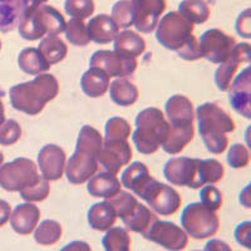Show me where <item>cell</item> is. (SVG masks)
I'll use <instances>...</instances> for the list:
<instances>
[{
	"label": "cell",
	"instance_id": "obj_8",
	"mask_svg": "<svg viewBox=\"0 0 251 251\" xmlns=\"http://www.w3.org/2000/svg\"><path fill=\"white\" fill-rule=\"evenodd\" d=\"M140 197L147 202L154 214L161 216H171L176 214L182 203V197L174 187L161 183L156 178L152 180Z\"/></svg>",
	"mask_w": 251,
	"mask_h": 251
},
{
	"label": "cell",
	"instance_id": "obj_51",
	"mask_svg": "<svg viewBox=\"0 0 251 251\" xmlns=\"http://www.w3.org/2000/svg\"><path fill=\"white\" fill-rule=\"evenodd\" d=\"M12 216V206L5 200H0V227H3Z\"/></svg>",
	"mask_w": 251,
	"mask_h": 251
},
{
	"label": "cell",
	"instance_id": "obj_21",
	"mask_svg": "<svg viewBox=\"0 0 251 251\" xmlns=\"http://www.w3.org/2000/svg\"><path fill=\"white\" fill-rule=\"evenodd\" d=\"M89 39L97 44H108L113 42L120 33V28L111 15L100 14L92 18L87 24Z\"/></svg>",
	"mask_w": 251,
	"mask_h": 251
},
{
	"label": "cell",
	"instance_id": "obj_16",
	"mask_svg": "<svg viewBox=\"0 0 251 251\" xmlns=\"http://www.w3.org/2000/svg\"><path fill=\"white\" fill-rule=\"evenodd\" d=\"M228 102L235 112L243 117L251 118V71L246 67L232 80L228 88Z\"/></svg>",
	"mask_w": 251,
	"mask_h": 251
},
{
	"label": "cell",
	"instance_id": "obj_37",
	"mask_svg": "<svg viewBox=\"0 0 251 251\" xmlns=\"http://www.w3.org/2000/svg\"><path fill=\"white\" fill-rule=\"evenodd\" d=\"M131 236L123 227H111L102 239L106 251H131Z\"/></svg>",
	"mask_w": 251,
	"mask_h": 251
},
{
	"label": "cell",
	"instance_id": "obj_13",
	"mask_svg": "<svg viewBox=\"0 0 251 251\" xmlns=\"http://www.w3.org/2000/svg\"><path fill=\"white\" fill-rule=\"evenodd\" d=\"M133 15V26L141 33L150 34L156 29L165 13L166 0H129Z\"/></svg>",
	"mask_w": 251,
	"mask_h": 251
},
{
	"label": "cell",
	"instance_id": "obj_26",
	"mask_svg": "<svg viewBox=\"0 0 251 251\" xmlns=\"http://www.w3.org/2000/svg\"><path fill=\"white\" fill-rule=\"evenodd\" d=\"M170 125V123H169ZM195 125L188 126H172L170 125L167 138L161 146L166 153L175 156L178 154L187 147V145L194 140Z\"/></svg>",
	"mask_w": 251,
	"mask_h": 251
},
{
	"label": "cell",
	"instance_id": "obj_5",
	"mask_svg": "<svg viewBox=\"0 0 251 251\" xmlns=\"http://www.w3.org/2000/svg\"><path fill=\"white\" fill-rule=\"evenodd\" d=\"M67 22L60 12L50 5L28 8L20 20L18 30L25 40H38L47 35H59L66 30Z\"/></svg>",
	"mask_w": 251,
	"mask_h": 251
},
{
	"label": "cell",
	"instance_id": "obj_12",
	"mask_svg": "<svg viewBox=\"0 0 251 251\" xmlns=\"http://www.w3.org/2000/svg\"><path fill=\"white\" fill-rule=\"evenodd\" d=\"M132 157L131 145L127 140H103V147L97 161L106 172L118 175L122 167L131 163Z\"/></svg>",
	"mask_w": 251,
	"mask_h": 251
},
{
	"label": "cell",
	"instance_id": "obj_9",
	"mask_svg": "<svg viewBox=\"0 0 251 251\" xmlns=\"http://www.w3.org/2000/svg\"><path fill=\"white\" fill-rule=\"evenodd\" d=\"M235 46L236 40L234 37L216 28L206 30L199 42L201 57L214 64L226 62L231 55Z\"/></svg>",
	"mask_w": 251,
	"mask_h": 251
},
{
	"label": "cell",
	"instance_id": "obj_38",
	"mask_svg": "<svg viewBox=\"0 0 251 251\" xmlns=\"http://www.w3.org/2000/svg\"><path fill=\"white\" fill-rule=\"evenodd\" d=\"M49 192H50L49 181L39 175V177H38L34 182L30 183L26 187H24L23 190H20L19 194L24 201L33 203L46 200L47 197L49 196Z\"/></svg>",
	"mask_w": 251,
	"mask_h": 251
},
{
	"label": "cell",
	"instance_id": "obj_41",
	"mask_svg": "<svg viewBox=\"0 0 251 251\" xmlns=\"http://www.w3.org/2000/svg\"><path fill=\"white\" fill-rule=\"evenodd\" d=\"M131 133V125L125 118L112 117L106 123V137H104V140H128Z\"/></svg>",
	"mask_w": 251,
	"mask_h": 251
},
{
	"label": "cell",
	"instance_id": "obj_1",
	"mask_svg": "<svg viewBox=\"0 0 251 251\" xmlns=\"http://www.w3.org/2000/svg\"><path fill=\"white\" fill-rule=\"evenodd\" d=\"M194 30V23L178 12H170L163 15L157 24L156 39L166 49L176 51L182 59L194 62L202 58Z\"/></svg>",
	"mask_w": 251,
	"mask_h": 251
},
{
	"label": "cell",
	"instance_id": "obj_55",
	"mask_svg": "<svg viewBox=\"0 0 251 251\" xmlns=\"http://www.w3.org/2000/svg\"><path fill=\"white\" fill-rule=\"evenodd\" d=\"M3 162H4V154L0 152V166L3 165Z\"/></svg>",
	"mask_w": 251,
	"mask_h": 251
},
{
	"label": "cell",
	"instance_id": "obj_27",
	"mask_svg": "<svg viewBox=\"0 0 251 251\" xmlns=\"http://www.w3.org/2000/svg\"><path fill=\"white\" fill-rule=\"evenodd\" d=\"M146 50V42L133 30H123L114 39V51L127 58H137Z\"/></svg>",
	"mask_w": 251,
	"mask_h": 251
},
{
	"label": "cell",
	"instance_id": "obj_48",
	"mask_svg": "<svg viewBox=\"0 0 251 251\" xmlns=\"http://www.w3.org/2000/svg\"><path fill=\"white\" fill-rule=\"evenodd\" d=\"M250 236H251V223L250 221H245L241 223L235 230V239H236L237 244L246 249H250Z\"/></svg>",
	"mask_w": 251,
	"mask_h": 251
},
{
	"label": "cell",
	"instance_id": "obj_29",
	"mask_svg": "<svg viewBox=\"0 0 251 251\" xmlns=\"http://www.w3.org/2000/svg\"><path fill=\"white\" fill-rule=\"evenodd\" d=\"M87 217L89 226L96 231H107L117 221V214L107 200L91 206Z\"/></svg>",
	"mask_w": 251,
	"mask_h": 251
},
{
	"label": "cell",
	"instance_id": "obj_23",
	"mask_svg": "<svg viewBox=\"0 0 251 251\" xmlns=\"http://www.w3.org/2000/svg\"><path fill=\"white\" fill-rule=\"evenodd\" d=\"M153 177L150 174L149 167L142 162H133L122 172L121 183L126 188H128L136 196H140Z\"/></svg>",
	"mask_w": 251,
	"mask_h": 251
},
{
	"label": "cell",
	"instance_id": "obj_47",
	"mask_svg": "<svg viewBox=\"0 0 251 251\" xmlns=\"http://www.w3.org/2000/svg\"><path fill=\"white\" fill-rule=\"evenodd\" d=\"M236 28L237 34L240 37L250 39L251 38V12L250 9H245L244 12L240 13V15L236 19Z\"/></svg>",
	"mask_w": 251,
	"mask_h": 251
},
{
	"label": "cell",
	"instance_id": "obj_57",
	"mask_svg": "<svg viewBox=\"0 0 251 251\" xmlns=\"http://www.w3.org/2000/svg\"><path fill=\"white\" fill-rule=\"evenodd\" d=\"M195 251H200V250H195Z\"/></svg>",
	"mask_w": 251,
	"mask_h": 251
},
{
	"label": "cell",
	"instance_id": "obj_45",
	"mask_svg": "<svg viewBox=\"0 0 251 251\" xmlns=\"http://www.w3.org/2000/svg\"><path fill=\"white\" fill-rule=\"evenodd\" d=\"M226 160L232 169H245L250 162V153H249L248 147L243 143H234L228 149Z\"/></svg>",
	"mask_w": 251,
	"mask_h": 251
},
{
	"label": "cell",
	"instance_id": "obj_32",
	"mask_svg": "<svg viewBox=\"0 0 251 251\" xmlns=\"http://www.w3.org/2000/svg\"><path fill=\"white\" fill-rule=\"evenodd\" d=\"M18 66L20 71L30 75H43L49 71V66L38 48H25L19 53Z\"/></svg>",
	"mask_w": 251,
	"mask_h": 251
},
{
	"label": "cell",
	"instance_id": "obj_28",
	"mask_svg": "<svg viewBox=\"0 0 251 251\" xmlns=\"http://www.w3.org/2000/svg\"><path fill=\"white\" fill-rule=\"evenodd\" d=\"M111 78L100 68L91 67L88 71L82 75L80 79V88L83 93L89 98L102 97L107 93L109 88Z\"/></svg>",
	"mask_w": 251,
	"mask_h": 251
},
{
	"label": "cell",
	"instance_id": "obj_15",
	"mask_svg": "<svg viewBox=\"0 0 251 251\" xmlns=\"http://www.w3.org/2000/svg\"><path fill=\"white\" fill-rule=\"evenodd\" d=\"M97 156L77 149L66 163V170H64L67 178L72 185L86 183L92 176L97 174Z\"/></svg>",
	"mask_w": 251,
	"mask_h": 251
},
{
	"label": "cell",
	"instance_id": "obj_56",
	"mask_svg": "<svg viewBox=\"0 0 251 251\" xmlns=\"http://www.w3.org/2000/svg\"><path fill=\"white\" fill-rule=\"evenodd\" d=\"M0 49H1V40H0Z\"/></svg>",
	"mask_w": 251,
	"mask_h": 251
},
{
	"label": "cell",
	"instance_id": "obj_30",
	"mask_svg": "<svg viewBox=\"0 0 251 251\" xmlns=\"http://www.w3.org/2000/svg\"><path fill=\"white\" fill-rule=\"evenodd\" d=\"M109 97L112 102L121 107H131L138 100L140 92L133 83L125 78H118L109 84Z\"/></svg>",
	"mask_w": 251,
	"mask_h": 251
},
{
	"label": "cell",
	"instance_id": "obj_49",
	"mask_svg": "<svg viewBox=\"0 0 251 251\" xmlns=\"http://www.w3.org/2000/svg\"><path fill=\"white\" fill-rule=\"evenodd\" d=\"M203 251H234L231 246L225 243L224 240L220 239H211L208 240L205 245V250Z\"/></svg>",
	"mask_w": 251,
	"mask_h": 251
},
{
	"label": "cell",
	"instance_id": "obj_46",
	"mask_svg": "<svg viewBox=\"0 0 251 251\" xmlns=\"http://www.w3.org/2000/svg\"><path fill=\"white\" fill-rule=\"evenodd\" d=\"M200 200L201 203L205 205L206 207L211 208L214 211H217V210L223 207V192L220 191L217 187H215V186L206 185L201 187Z\"/></svg>",
	"mask_w": 251,
	"mask_h": 251
},
{
	"label": "cell",
	"instance_id": "obj_40",
	"mask_svg": "<svg viewBox=\"0 0 251 251\" xmlns=\"http://www.w3.org/2000/svg\"><path fill=\"white\" fill-rule=\"evenodd\" d=\"M107 201L111 203L116 214H117V217H120L121 220L126 219L128 215H131L138 205L137 199L133 195L127 191H122V190L116 196L111 197Z\"/></svg>",
	"mask_w": 251,
	"mask_h": 251
},
{
	"label": "cell",
	"instance_id": "obj_39",
	"mask_svg": "<svg viewBox=\"0 0 251 251\" xmlns=\"http://www.w3.org/2000/svg\"><path fill=\"white\" fill-rule=\"evenodd\" d=\"M66 37L69 43L75 47H87L91 42L87 30V24L80 19L72 18L66 25Z\"/></svg>",
	"mask_w": 251,
	"mask_h": 251
},
{
	"label": "cell",
	"instance_id": "obj_36",
	"mask_svg": "<svg viewBox=\"0 0 251 251\" xmlns=\"http://www.w3.org/2000/svg\"><path fill=\"white\" fill-rule=\"evenodd\" d=\"M103 147V137L92 126H83L80 128L79 134L77 138V146L75 149L82 150V151H87L89 153L97 156L100 154V150Z\"/></svg>",
	"mask_w": 251,
	"mask_h": 251
},
{
	"label": "cell",
	"instance_id": "obj_14",
	"mask_svg": "<svg viewBox=\"0 0 251 251\" xmlns=\"http://www.w3.org/2000/svg\"><path fill=\"white\" fill-rule=\"evenodd\" d=\"M251 47L249 43H236L232 49L231 55L228 57L226 62L221 63L219 68L215 72V83L217 88L221 92H227L237 69L241 64H249L250 63Z\"/></svg>",
	"mask_w": 251,
	"mask_h": 251
},
{
	"label": "cell",
	"instance_id": "obj_11",
	"mask_svg": "<svg viewBox=\"0 0 251 251\" xmlns=\"http://www.w3.org/2000/svg\"><path fill=\"white\" fill-rule=\"evenodd\" d=\"M143 237L169 251H182L188 245V236L183 228L170 221L157 220Z\"/></svg>",
	"mask_w": 251,
	"mask_h": 251
},
{
	"label": "cell",
	"instance_id": "obj_2",
	"mask_svg": "<svg viewBox=\"0 0 251 251\" xmlns=\"http://www.w3.org/2000/svg\"><path fill=\"white\" fill-rule=\"evenodd\" d=\"M195 116L199 123V131L206 150L212 154H221L227 150L228 138L226 133L236 128L231 116L216 103L206 102L197 107Z\"/></svg>",
	"mask_w": 251,
	"mask_h": 251
},
{
	"label": "cell",
	"instance_id": "obj_20",
	"mask_svg": "<svg viewBox=\"0 0 251 251\" xmlns=\"http://www.w3.org/2000/svg\"><path fill=\"white\" fill-rule=\"evenodd\" d=\"M40 220V210L34 203H20L12 211L10 225L17 234L22 236L30 235L34 231Z\"/></svg>",
	"mask_w": 251,
	"mask_h": 251
},
{
	"label": "cell",
	"instance_id": "obj_54",
	"mask_svg": "<svg viewBox=\"0 0 251 251\" xmlns=\"http://www.w3.org/2000/svg\"><path fill=\"white\" fill-rule=\"evenodd\" d=\"M4 120H5V109H4L3 102L0 100V123L3 122Z\"/></svg>",
	"mask_w": 251,
	"mask_h": 251
},
{
	"label": "cell",
	"instance_id": "obj_17",
	"mask_svg": "<svg viewBox=\"0 0 251 251\" xmlns=\"http://www.w3.org/2000/svg\"><path fill=\"white\" fill-rule=\"evenodd\" d=\"M67 154L57 145H47L38 153V167L40 174L48 181L62 178L66 170Z\"/></svg>",
	"mask_w": 251,
	"mask_h": 251
},
{
	"label": "cell",
	"instance_id": "obj_7",
	"mask_svg": "<svg viewBox=\"0 0 251 251\" xmlns=\"http://www.w3.org/2000/svg\"><path fill=\"white\" fill-rule=\"evenodd\" d=\"M39 177L38 166L29 158L19 157L0 166V186L9 192H19Z\"/></svg>",
	"mask_w": 251,
	"mask_h": 251
},
{
	"label": "cell",
	"instance_id": "obj_18",
	"mask_svg": "<svg viewBox=\"0 0 251 251\" xmlns=\"http://www.w3.org/2000/svg\"><path fill=\"white\" fill-rule=\"evenodd\" d=\"M196 158L174 157L166 162L163 176L171 185L191 188L196 177Z\"/></svg>",
	"mask_w": 251,
	"mask_h": 251
},
{
	"label": "cell",
	"instance_id": "obj_34",
	"mask_svg": "<svg viewBox=\"0 0 251 251\" xmlns=\"http://www.w3.org/2000/svg\"><path fill=\"white\" fill-rule=\"evenodd\" d=\"M178 13L194 24L206 23L211 14L205 0H183L178 4Z\"/></svg>",
	"mask_w": 251,
	"mask_h": 251
},
{
	"label": "cell",
	"instance_id": "obj_52",
	"mask_svg": "<svg viewBox=\"0 0 251 251\" xmlns=\"http://www.w3.org/2000/svg\"><path fill=\"white\" fill-rule=\"evenodd\" d=\"M240 202L241 205L245 206L246 208H250L251 207V201H250V186H246L244 188L241 194H240Z\"/></svg>",
	"mask_w": 251,
	"mask_h": 251
},
{
	"label": "cell",
	"instance_id": "obj_31",
	"mask_svg": "<svg viewBox=\"0 0 251 251\" xmlns=\"http://www.w3.org/2000/svg\"><path fill=\"white\" fill-rule=\"evenodd\" d=\"M157 216L151 208L138 202L137 207L134 208L131 215L122 220V223L128 230L137 234L143 235L149 231L151 226L157 221Z\"/></svg>",
	"mask_w": 251,
	"mask_h": 251
},
{
	"label": "cell",
	"instance_id": "obj_10",
	"mask_svg": "<svg viewBox=\"0 0 251 251\" xmlns=\"http://www.w3.org/2000/svg\"><path fill=\"white\" fill-rule=\"evenodd\" d=\"M137 59L117 54L114 50H97L89 60V66L102 69L109 78H126L137 69Z\"/></svg>",
	"mask_w": 251,
	"mask_h": 251
},
{
	"label": "cell",
	"instance_id": "obj_35",
	"mask_svg": "<svg viewBox=\"0 0 251 251\" xmlns=\"http://www.w3.org/2000/svg\"><path fill=\"white\" fill-rule=\"evenodd\" d=\"M63 228L55 220H44L35 227V243L42 246H53L62 239Z\"/></svg>",
	"mask_w": 251,
	"mask_h": 251
},
{
	"label": "cell",
	"instance_id": "obj_53",
	"mask_svg": "<svg viewBox=\"0 0 251 251\" xmlns=\"http://www.w3.org/2000/svg\"><path fill=\"white\" fill-rule=\"evenodd\" d=\"M26 1H28V8H37V6L46 4L48 0H26Z\"/></svg>",
	"mask_w": 251,
	"mask_h": 251
},
{
	"label": "cell",
	"instance_id": "obj_24",
	"mask_svg": "<svg viewBox=\"0 0 251 251\" xmlns=\"http://www.w3.org/2000/svg\"><path fill=\"white\" fill-rule=\"evenodd\" d=\"M196 177L191 188H201L206 185H215L220 182L225 176V169L220 161L215 158L200 160L196 158Z\"/></svg>",
	"mask_w": 251,
	"mask_h": 251
},
{
	"label": "cell",
	"instance_id": "obj_44",
	"mask_svg": "<svg viewBox=\"0 0 251 251\" xmlns=\"http://www.w3.org/2000/svg\"><path fill=\"white\" fill-rule=\"evenodd\" d=\"M22 137V127L15 120H4L0 123V145L13 146Z\"/></svg>",
	"mask_w": 251,
	"mask_h": 251
},
{
	"label": "cell",
	"instance_id": "obj_22",
	"mask_svg": "<svg viewBox=\"0 0 251 251\" xmlns=\"http://www.w3.org/2000/svg\"><path fill=\"white\" fill-rule=\"evenodd\" d=\"M122 190V183L116 175L98 172L87 181V191L91 196L100 199H111Z\"/></svg>",
	"mask_w": 251,
	"mask_h": 251
},
{
	"label": "cell",
	"instance_id": "obj_50",
	"mask_svg": "<svg viewBox=\"0 0 251 251\" xmlns=\"http://www.w3.org/2000/svg\"><path fill=\"white\" fill-rule=\"evenodd\" d=\"M60 251H92V248L86 241L75 240V241H72V243L67 244L66 246H63Z\"/></svg>",
	"mask_w": 251,
	"mask_h": 251
},
{
	"label": "cell",
	"instance_id": "obj_19",
	"mask_svg": "<svg viewBox=\"0 0 251 251\" xmlns=\"http://www.w3.org/2000/svg\"><path fill=\"white\" fill-rule=\"evenodd\" d=\"M166 116L172 126L194 125L195 116L194 103L182 94H175L166 102Z\"/></svg>",
	"mask_w": 251,
	"mask_h": 251
},
{
	"label": "cell",
	"instance_id": "obj_6",
	"mask_svg": "<svg viewBox=\"0 0 251 251\" xmlns=\"http://www.w3.org/2000/svg\"><path fill=\"white\" fill-rule=\"evenodd\" d=\"M181 225L187 236L195 240H205L217 234L220 219L216 211L206 207L201 202H194L183 208Z\"/></svg>",
	"mask_w": 251,
	"mask_h": 251
},
{
	"label": "cell",
	"instance_id": "obj_4",
	"mask_svg": "<svg viewBox=\"0 0 251 251\" xmlns=\"http://www.w3.org/2000/svg\"><path fill=\"white\" fill-rule=\"evenodd\" d=\"M169 128V122L161 109L154 107L143 109L136 118V129L132 134L133 145L142 154L156 153L167 138Z\"/></svg>",
	"mask_w": 251,
	"mask_h": 251
},
{
	"label": "cell",
	"instance_id": "obj_42",
	"mask_svg": "<svg viewBox=\"0 0 251 251\" xmlns=\"http://www.w3.org/2000/svg\"><path fill=\"white\" fill-rule=\"evenodd\" d=\"M64 10L75 19L84 20L93 14L96 5L93 0H66Z\"/></svg>",
	"mask_w": 251,
	"mask_h": 251
},
{
	"label": "cell",
	"instance_id": "obj_3",
	"mask_svg": "<svg viewBox=\"0 0 251 251\" xmlns=\"http://www.w3.org/2000/svg\"><path fill=\"white\" fill-rule=\"evenodd\" d=\"M59 93V83L53 75L43 73L25 83L13 86L9 91L13 108L28 116H37L48 102Z\"/></svg>",
	"mask_w": 251,
	"mask_h": 251
},
{
	"label": "cell",
	"instance_id": "obj_33",
	"mask_svg": "<svg viewBox=\"0 0 251 251\" xmlns=\"http://www.w3.org/2000/svg\"><path fill=\"white\" fill-rule=\"evenodd\" d=\"M38 49L50 67L62 62L68 53V47L58 35L44 37L40 40Z\"/></svg>",
	"mask_w": 251,
	"mask_h": 251
},
{
	"label": "cell",
	"instance_id": "obj_43",
	"mask_svg": "<svg viewBox=\"0 0 251 251\" xmlns=\"http://www.w3.org/2000/svg\"><path fill=\"white\" fill-rule=\"evenodd\" d=\"M112 19L118 28L127 29L133 25V15L129 0H118L112 8Z\"/></svg>",
	"mask_w": 251,
	"mask_h": 251
},
{
	"label": "cell",
	"instance_id": "obj_25",
	"mask_svg": "<svg viewBox=\"0 0 251 251\" xmlns=\"http://www.w3.org/2000/svg\"><path fill=\"white\" fill-rule=\"evenodd\" d=\"M26 9V0H0V31L9 33L18 28Z\"/></svg>",
	"mask_w": 251,
	"mask_h": 251
}]
</instances>
